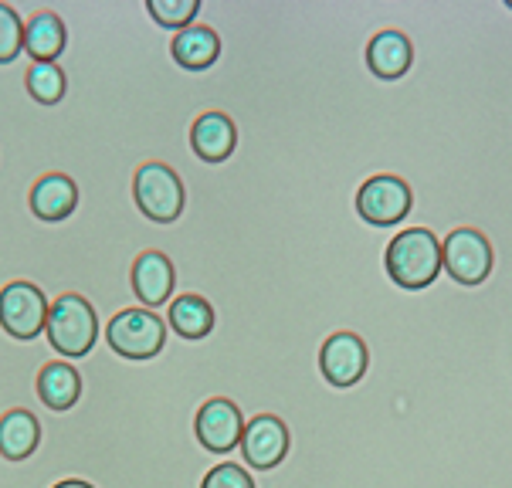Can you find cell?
Here are the masks:
<instances>
[{
  "mask_svg": "<svg viewBox=\"0 0 512 488\" xmlns=\"http://www.w3.org/2000/svg\"><path fill=\"white\" fill-rule=\"evenodd\" d=\"M387 275L394 278L401 289L421 292L441 275L445 261H441V241L428 228H407L387 244L384 255Z\"/></svg>",
  "mask_w": 512,
  "mask_h": 488,
  "instance_id": "obj_1",
  "label": "cell"
},
{
  "mask_svg": "<svg viewBox=\"0 0 512 488\" xmlns=\"http://www.w3.org/2000/svg\"><path fill=\"white\" fill-rule=\"evenodd\" d=\"M48 343L55 353L68 360H82L92 353L95 339H99V316H95L92 302L78 292H65L51 302L48 312Z\"/></svg>",
  "mask_w": 512,
  "mask_h": 488,
  "instance_id": "obj_2",
  "label": "cell"
},
{
  "mask_svg": "<svg viewBox=\"0 0 512 488\" xmlns=\"http://www.w3.org/2000/svg\"><path fill=\"white\" fill-rule=\"evenodd\" d=\"M133 197H136V207L156 224H173L184 214V204H187L184 183H180L177 170H170L167 163H160V160L140 163V170H136V177H133Z\"/></svg>",
  "mask_w": 512,
  "mask_h": 488,
  "instance_id": "obj_3",
  "label": "cell"
},
{
  "mask_svg": "<svg viewBox=\"0 0 512 488\" xmlns=\"http://www.w3.org/2000/svg\"><path fill=\"white\" fill-rule=\"evenodd\" d=\"M106 339L123 360H153L167 343V322L153 309H123L109 319Z\"/></svg>",
  "mask_w": 512,
  "mask_h": 488,
  "instance_id": "obj_4",
  "label": "cell"
},
{
  "mask_svg": "<svg viewBox=\"0 0 512 488\" xmlns=\"http://www.w3.org/2000/svg\"><path fill=\"white\" fill-rule=\"evenodd\" d=\"M370 373V346L357 333H333L319 346V377L333 390H353Z\"/></svg>",
  "mask_w": 512,
  "mask_h": 488,
  "instance_id": "obj_5",
  "label": "cell"
},
{
  "mask_svg": "<svg viewBox=\"0 0 512 488\" xmlns=\"http://www.w3.org/2000/svg\"><path fill=\"white\" fill-rule=\"evenodd\" d=\"M51 302L34 282H7L0 289V326L14 339H34L48 329Z\"/></svg>",
  "mask_w": 512,
  "mask_h": 488,
  "instance_id": "obj_6",
  "label": "cell"
},
{
  "mask_svg": "<svg viewBox=\"0 0 512 488\" xmlns=\"http://www.w3.org/2000/svg\"><path fill=\"white\" fill-rule=\"evenodd\" d=\"M241 455L255 472H275L292 455V427L279 414H255L241 434Z\"/></svg>",
  "mask_w": 512,
  "mask_h": 488,
  "instance_id": "obj_7",
  "label": "cell"
},
{
  "mask_svg": "<svg viewBox=\"0 0 512 488\" xmlns=\"http://www.w3.org/2000/svg\"><path fill=\"white\" fill-rule=\"evenodd\" d=\"M441 261L458 285H482L492 272V244L482 231L458 228L441 241Z\"/></svg>",
  "mask_w": 512,
  "mask_h": 488,
  "instance_id": "obj_8",
  "label": "cell"
},
{
  "mask_svg": "<svg viewBox=\"0 0 512 488\" xmlns=\"http://www.w3.org/2000/svg\"><path fill=\"white\" fill-rule=\"evenodd\" d=\"M245 424H248L245 414H241V407L231 397H207L197 407L194 434L201 441V448H207L211 455H228V451L241 444Z\"/></svg>",
  "mask_w": 512,
  "mask_h": 488,
  "instance_id": "obj_9",
  "label": "cell"
},
{
  "mask_svg": "<svg viewBox=\"0 0 512 488\" xmlns=\"http://www.w3.org/2000/svg\"><path fill=\"white\" fill-rule=\"evenodd\" d=\"M407 211H411V187L401 177H390V173L370 177L357 194V214L367 224H377V228H390V224L404 221Z\"/></svg>",
  "mask_w": 512,
  "mask_h": 488,
  "instance_id": "obj_10",
  "label": "cell"
},
{
  "mask_svg": "<svg viewBox=\"0 0 512 488\" xmlns=\"http://www.w3.org/2000/svg\"><path fill=\"white\" fill-rule=\"evenodd\" d=\"M129 282H133V292L146 309H156L173 295V285H177V272H173L170 258L163 251H143L140 258L133 261V272H129Z\"/></svg>",
  "mask_w": 512,
  "mask_h": 488,
  "instance_id": "obj_11",
  "label": "cell"
},
{
  "mask_svg": "<svg viewBox=\"0 0 512 488\" xmlns=\"http://www.w3.org/2000/svg\"><path fill=\"white\" fill-rule=\"evenodd\" d=\"M190 146L204 163H224L238 146V126L218 109L201 112L190 126Z\"/></svg>",
  "mask_w": 512,
  "mask_h": 488,
  "instance_id": "obj_12",
  "label": "cell"
},
{
  "mask_svg": "<svg viewBox=\"0 0 512 488\" xmlns=\"http://www.w3.org/2000/svg\"><path fill=\"white\" fill-rule=\"evenodd\" d=\"M414 61V48H411V38L404 31H377L367 45V68L380 82H397V78L407 75Z\"/></svg>",
  "mask_w": 512,
  "mask_h": 488,
  "instance_id": "obj_13",
  "label": "cell"
},
{
  "mask_svg": "<svg viewBox=\"0 0 512 488\" xmlns=\"http://www.w3.org/2000/svg\"><path fill=\"white\" fill-rule=\"evenodd\" d=\"M28 204L34 217H41V221H65L78 207V187L65 173H45V177L31 187Z\"/></svg>",
  "mask_w": 512,
  "mask_h": 488,
  "instance_id": "obj_14",
  "label": "cell"
},
{
  "mask_svg": "<svg viewBox=\"0 0 512 488\" xmlns=\"http://www.w3.org/2000/svg\"><path fill=\"white\" fill-rule=\"evenodd\" d=\"M170 51L180 68H187V72H204V68H211L214 61L221 58V38H218V31L207 28V24H190V28L173 34Z\"/></svg>",
  "mask_w": 512,
  "mask_h": 488,
  "instance_id": "obj_15",
  "label": "cell"
},
{
  "mask_svg": "<svg viewBox=\"0 0 512 488\" xmlns=\"http://www.w3.org/2000/svg\"><path fill=\"white\" fill-rule=\"evenodd\" d=\"M38 397L51 411H72L82 397V377L72 363L55 360L38 370Z\"/></svg>",
  "mask_w": 512,
  "mask_h": 488,
  "instance_id": "obj_16",
  "label": "cell"
},
{
  "mask_svg": "<svg viewBox=\"0 0 512 488\" xmlns=\"http://www.w3.org/2000/svg\"><path fill=\"white\" fill-rule=\"evenodd\" d=\"M41 444V424L38 417L24 407L0 414V455L7 461H24L38 451Z\"/></svg>",
  "mask_w": 512,
  "mask_h": 488,
  "instance_id": "obj_17",
  "label": "cell"
},
{
  "mask_svg": "<svg viewBox=\"0 0 512 488\" xmlns=\"http://www.w3.org/2000/svg\"><path fill=\"white\" fill-rule=\"evenodd\" d=\"M68 31L55 11H38L24 24V51L34 61H55L65 51Z\"/></svg>",
  "mask_w": 512,
  "mask_h": 488,
  "instance_id": "obj_18",
  "label": "cell"
},
{
  "mask_svg": "<svg viewBox=\"0 0 512 488\" xmlns=\"http://www.w3.org/2000/svg\"><path fill=\"white\" fill-rule=\"evenodd\" d=\"M167 326H173V333L184 339H204L214 333V305L204 295L184 292L180 299L170 302L167 312Z\"/></svg>",
  "mask_w": 512,
  "mask_h": 488,
  "instance_id": "obj_19",
  "label": "cell"
},
{
  "mask_svg": "<svg viewBox=\"0 0 512 488\" xmlns=\"http://www.w3.org/2000/svg\"><path fill=\"white\" fill-rule=\"evenodd\" d=\"M65 72L55 65V61H34L28 68V92L34 102L41 106H58L65 99Z\"/></svg>",
  "mask_w": 512,
  "mask_h": 488,
  "instance_id": "obj_20",
  "label": "cell"
},
{
  "mask_svg": "<svg viewBox=\"0 0 512 488\" xmlns=\"http://www.w3.org/2000/svg\"><path fill=\"white\" fill-rule=\"evenodd\" d=\"M146 14L153 17L160 28L184 31L201 14V0H146Z\"/></svg>",
  "mask_w": 512,
  "mask_h": 488,
  "instance_id": "obj_21",
  "label": "cell"
},
{
  "mask_svg": "<svg viewBox=\"0 0 512 488\" xmlns=\"http://www.w3.org/2000/svg\"><path fill=\"white\" fill-rule=\"evenodd\" d=\"M24 51V21L11 4H0V65Z\"/></svg>",
  "mask_w": 512,
  "mask_h": 488,
  "instance_id": "obj_22",
  "label": "cell"
},
{
  "mask_svg": "<svg viewBox=\"0 0 512 488\" xmlns=\"http://www.w3.org/2000/svg\"><path fill=\"white\" fill-rule=\"evenodd\" d=\"M201 488H258V485L241 465H234V461H221V465H214L211 472L204 475Z\"/></svg>",
  "mask_w": 512,
  "mask_h": 488,
  "instance_id": "obj_23",
  "label": "cell"
},
{
  "mask_svg": "<svg viewBox=\"0 0 512 488\" xmlns=\"http://www.w3.org/2000/svg\"><path fill=\"white\" fill-rule=\"evenodd\" d=\"M51 488H95V485L82 482V478H65V482H58V485H51Z\"/></svg>",
  "mask_w": 512,
  "mask_h": 488,
  "instance_id": "obj_24",
  "label": "cell"
},
{
  "mask_svg": "<svg viewBox=\"0 0 512 488\" xmlns=\"http://www.w3.org/2000/svg\"><path fill=\"white\" fill-rule=\"evenodd\" d=\"M506 7H509V11H512V0H506Z\"/></svg>",
  "mask_w": 512,
  "mask_h": 488,
  "instance_id": "obj_25",
  "label": "cell"
}]
</instances>
